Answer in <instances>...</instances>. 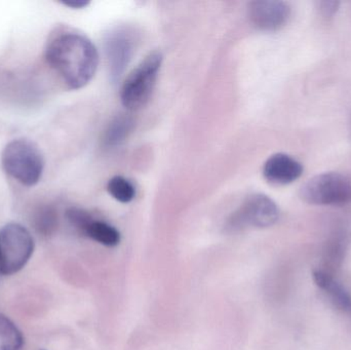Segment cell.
<instances>
[{"label":"cell","instance_id":"cell-18","mask_svg":"<svg viewBox=\"0 0 351 350\" xmlns=\"http://www.w3.org/2000/svg\"><path fill=\"white\" fill-rule=\"evenodd\" d=\"M88 3H90V1H86V0H70V1L64 2L65 5L70 6V8H86Z\"/></svg>","mask_w":351,"mask_h":350},{"label":"cell","instance_id":"cell-2","mask_svg":"<svg viewBox=\"0 0 351 350\" xmlns=\"http://www.w3.org/2000/svg\"><path fill=\"white\" fill-rule=\"evenodd\" d=\"M4 172L24 186H34L45 171V158L36 144L30 140L16 139L1 153Z\"/></svg>","mask_w":351,"mask_h":350},{"label":"cell","instance_id":"cell-9","mask_svg":"<svg viewBox=\"0 0 351 350\" xmlns=\"http://www.w3.org/2000/svg\"><path fill=\"white\" fill-rule=\"evenodd\" d=\"M302 164L286 153L270 156L263 166L264 178L274 185H288L302 176Z\"/></svg>","mask_w":351,"mask_h":350},{"label":"cell","instance_id":"cell-15","mask_svg":"<svg viewBox=\"0 0 351 350\" xmlns=\"http://www.w3.org/2000/svg\"><path fill=\"white\" fill-rule=\"evenodd\" d=\"M66 217H67L68 221H69L74 227L77 228L80 232H82V234H84L86 226H88L93 220L92 216H90L88 212L80 209V208H71V209L68 210V211L66 212Z\"/></svg>","mask_w":351,"mask_h":350},{"label":"cell","instance_id":"cell-11","mask_svg":"<svg viewBox=\"0 0 351 350\" xmlns=\"http://www.w3.org/2000/svg\"><path fill=\"white\" fill-rule=\"evenodd\" d=\"M135 127L133 117L127 114H121L114 117L109 123L103 136V145L111 149L117 147L125 141Z\"/></svg>","mask_w":351,"mask_h":350},{"label":"cell","instance_id":"cell-14","mask_svg":"<svg viewBox=\"0 0 351 350\" xmlns=\"http://www.w3.org/2000/svg\"><path fill=\"white\" fill-rule=\"evenodd\" d=\"M107 189L111 197H114L119 203H131L136 197V187L125 177L115 176L111 178Z\"/></svg>","mask_w":351,"mask_h":350},{"label":"cell","instance_id":"cell-12","mask_svg":"<svg viewBox=\"0 0 351 350\" xmlns=\"http://www.w3.org/2000/svg\"><path fill=\"white\" fill-rule=\"evenodd\" d=\"M84 234L99 244L106 247H115L121 242V234L117 228L100 220L93 219Z\"/></svg>","mask_w":351,"mask_h":350},{"label":"cell","instance_id":"cell-17","mask_svg":"<svg viewBox=\"0 0 351 350\" xmlns=\"http://www.w3.org/2000/svg\"><path fill=\"white\" fill-rule=\"evenodd\" d=\"M319 10L325 16H333L336 10H338L339 2L336 1H323L319 2Z\"/></svg>","mask_w":351,"mask_h":350},{"label":"cell","instance_id":"cell-4","mask_svg":"<svg viewBox=\"0 0 351 350\" xmlns=\"http://www.w3.org/2000/svg\"><path fill=\"white\" fill-rule=\"evenodd\" d=\"M34 251V240L27 228L8 223L0 229V273L12 275L27 264Z\"/></svg>","mask_w":351,"mask_h":350},{"label":"cell","instance_id":"cell-6","mask_svg":"<svg viewBox=\"0 0 351 350\" xmlns=\"http://www.w3.org/2000/svg\"><path fill=\"white\" fill-rule=\"evenodd\" d=\"M280 218V210L267 195H253L245 199L241 208L227 222V230L241 232L245 228H267L274 225Z\"/></svg>","mask_w":351,"mask_h":350},{"label":"cell","instance_id":"cell-8","mask_svg":"<svg viewBox=\"0 0 351 350\" xmlns=\"http://www.w3.org/2000/svg\"><path fill=\"white\" fill-rule=\"evenodd\" d=\"M291 8L287 2L278 0H258L249 5L252 24L262 31H276L288 23Z\"/></svg>","mask_w":351,"mask_h":350},{"label":"cell","instance_id":"cell-7","mask_svg":"<svg viewBox=\"0 0 351 350\" xmlns=\"http://www.w3.org/2000/svg\"><path fill=\"white\" fill-rule=\"evenodd\" d=\"M131 31L117 29L109 33L105 41L111 80L117 82L129 66L135 51V36Z\"/></svg>","mask_w":351,"mask_h":350},{"label":"cell","instance_id":"cell-10","mask_svg":"<svg viewBox=\"0 0 351 350\" xmlns=\"http://www.w3.org/2000/svg\"><path fill=\"white\" fill-rule=\"evenodd\" d=\"M313 281L315 285L329 295L331 301L339 310L348 312L351 310V297L346 288L338 283L330 273L321 269H315L313 273Z\"/></svg>","mask_w":351,"mask_h":350},{"label":"cell","instance_id":"cell-3","mask_svg":"<svg viewBox=\"0 0 351 350\" xmlns=\"http://www.w3.org/2000/svg\"><path fill=\"white\" fill-rule=\"evenodd\" d=\"M162 64L160 51L150 53L123 84L121 103L131 111L143 108L152 98Z\"/></svg>","mask_w":351,"mask_h":350},{"label":"cell","instance_id":"cell-1","mask_svg":"<svg viewBox=\"0 0 351 350\" xmlns=\"http://www.w3.org/2000/svg\"><path fill=\"white\" fill-rule=\"evenodd\" d=\"M45 59L64 84L78 90L88 84L96 74L99 55L94 43L80 33H58L47 43Z\"/></svg>","mask_w":351,"mask_h":350},{"label":"cell","instance_id":"cell-5","mask_svg":"<svg viewBox=\"0 0 351 350\" xmlns=\"http://www.w3.org/2000/svg\"><path fill=\"white\" fill-rule=\"evenodd\" d=\"M300 197L311 205H346L351 201V180L339 173H323L303 185Z\"/></svg>","mask_w":351,"mask_h":350},{"label":"cell","instance_id":"cell-13","mask_svg":"<svg viewBox=\"0 0 351 350\" xmlns=\"http://www.w3.org/2000/svg\"><path fill=\"white\" fill-rule=\"evenodd\" d=\"M23 345L24 337L18 327L0 314V350H21Z\"/></svg>","mask_w":351,"mask_h":350},{"label":"cell","instance_id":"cell-16","mask_svg":"<svg viewBox=\"0 0 351 350\" xmlns=\"http://www.w3.org/2000/svg\"><path fill=\"white\" fill-rule=\"evenodd\" d=\"M57 216L51 209H45L38 218V226L45 232H49L55 228Z\"/></svg>","mask_w":351,"mask_h":350}]
</instances>
